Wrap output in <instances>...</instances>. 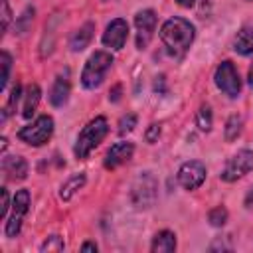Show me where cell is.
Segmentation results:
<instances>
[{
    "mask_svg": "<svg viewBox=\"0 0 253 253\" xmlns=\"http://www.w3.org/2000/svg\"><path fill=\"white\" fill-rule=\"evenodd\" d=\"M194 26L184 18H170L160 28V40L170 55L182 57L194 42Z\"/></svg>",
    "mask_w": 253,
    "mask_h": 253,
    "instance_id": "6da1fadb",
    "label": "cell"
},
{
    "mask_svg": "<svg viewBox=\"0 0 253 253\" xmlns=\"http://www.w3.org/2000/svg\"><path fill=\"white\" fill-rule=\"evenodd\" d=\"M109 132V123L105 117H95L91 119L83 128L81 132L77 134V140H75V146H73V152H75V158L77 160H85L101 142L103 138L107 136Z\"/></svg>",
    "mask_w": 253,
    "mask_h": 253,
    "instance_id": "7a4b0ae2",
    "label": "cell"
},
{
    "mask_svg": "<svg viewBox=\"0 0 253 253\" xmlns=\"http://www.w3.org/2000/svg\"><path fill=\"white\" fill-rule=\"evenodd\" d=\"M158 196V182L152 172H140L130 186V204L136 210H148Z\"/></svg>",
    "mask_w": 253,
    "mask_h": 253,
    "instance_id": "3957f363",
    "label": "cell"
},
{
    "mask_svg": "<svg viewBox=\"0 0 253 253\" xmlns=\"http://www.w3.org/2000/svg\"><path fill=\"white\" fill-rule=\"evenodd\" d=\"M111 65H113V55L109 51H95L87 59V63H85V67L81 71V85L85 89L99 87L103 83L107 71L111 69Z\"/></svg>",
    "mask_w": 253,
    "mask_h": 253,
    "instance_id": "277c9868",
    "label": "cell"
},
{
    "mask_svg": "<svg viewBox=\"0 0 253 253\" xmlns=\"http://www.w3.org/2000/svg\"><path fill=\"white\" fill-rule=\"evenodd\" d=\"M53 134V119L49 115L38 117L32 125H26L18 130V138L30 146H42L45 144Z\"/></svg>",
    "mask_w": 253,
    "mask_h": 253,
    "instance_id": "5b68a950",
    "label": "cell"
},
{
    "mask_svg": "<svg viewBox=\"0 0 253 253\" xmlns=\"http://www.w3.org/2000/svg\"><path fill=\"white\" fill-rule=\"evenodd\" d=\"M213 79H215L217 89H219V91H223L227 97H231V99H233V97H237V95H239V91H241L239 73H237L235 65H233L229 59H225V61H221V63L217 65Z\"/></svg>",
    "mask_w": 253,
    "mask_h": 253,
    "instance_id": "8992f818",
    "label": "cell"
},
{
    "mask_svg": "<svg viewBox=\"0 0 253 253\" xmlns=\"http://www.w3.org/2000/svg\"><path fill=\"white\" fill-rule=\"evenodd\" d=\"M251 170H253V152L247 150V148H243V150L235 152L227 160V164H225V168L221 170L219 176L225 182H235V180L243 178L245 174H249Z\"/></svg>",
    "mask_w": 253,
    "mask_h": 253,
    "instance_id": "52a82bcc",
    "label": "cell"
},
{
    "mask_svg": "<svg viewBox=\"0 0 253 253\" xmlns=\"http://www.w3.org/2000/svg\"><path fill=\"white\" fill-rule=\"evenodd\" d=\"M28 208H30V192L18 190L14 196V204H12V215L6 221V237H16L20 233L24 215L28 213Z\"/></svg>",
    "mask_w": 253,
    "mask_h": 253,
    "instance_id": "ba28073f",
    "label": "cell"
},
{
    "mask_svg": "<svg viewBox=\"0 0 253 253\" xmlns=\"http://www.w3.org/2000/svg\"><path fill=\"white\" fill-rule=\"evenodd\" d=\"M134 26H136V47L138 49H146L154 30H156V14L154 10H140L134 16Z\"/></svg>",
    "mask_w": 253,
    "mask_h": 253,
    "instance_id": "9c48e42d",
    "label": "cell"
},
{
    "mask_svg": "<svg viewBox=\"0 0 253 253\" xmlns=\"http://www.w3.org/2000/svg\"><path fill=\"white\" fill-rule=\"evenodd\" d=\"M204 180H206V166L200 160L184 162L178 170V182L184 190H196L204 184Z\"/></svg>",
    "mask_w": 253,
    "mask_h": 253,
    "instance_id": "30bf717a",
    "label": "cell"
},
{
    "mask_svg": "<svg viewBox=\"0 0 253 253\" xmlns=\"http://www.w3.org/2000/svg\"><path fill=\"white\" fill-rule=\"evenodd\" d=\"M126 36H128V24H126V20L115 18L107 26V30L103 34V43L107 47H111V49H123V45L126 42Z\"/></svg>",
    "mask_w": 253,
    "mask_h": 253,
    "instance_id": "8fae6325",
    "label": "cell"
},
{
    "mask_svg": "<svg viewBox=\"0 0 253 253\" xmlns=\"http://www.w3.org/2000/svg\"><path fill=\"white\" fill-rule=\"evenodd\" d=\"M132 154H134V144H132V142H117V144H113V146L107 150L103 164H105L107 170H115V168H119L121 164L128 162V160L132 158Z\"/></svg>",
    "mask_w": 253,
    "mask_h": 253,
    "instance_id": "7c38bea8",
    "label": "cell"
},
{
    "mask_svg": "<svg viewBox=\"0 0 253 253\" xmlns=\"http://www.w3.org/2000/svg\"><path fill=\"white\" fill-rule=\"evenodd\" d=\"M2 172L6 180H24L28 176V162L22 156H4L2 158Z\"/></svg>",
    "mask_w": 253,
    "mask_h": 253,
    "instance_id": "4fadbf2b",
    "label": "cell"
},
{
    "mask_svg": "<svg viewBox=\"0 0 253 253\" xmlns=\"http://www.w3.org/2000/svg\"><path fill=\"white\" fill-rule=\"evenodd\" d=\"M69 91H71V85H69V77H67V71L63 75H57L51 89H49V103L53 107H63L69 99Z\"/></svg>",
    "mask_w": 253,
    "mask_h": 253,
    "instance_id": "5bb4252c",
    "label": "cell"
},
{
    "mask_svg": "<svg viewBox=\"0 0 253 253\" xmlns=\"http://www.w3.org/2000/svg\"><path fill=\"white\" fill-rule=\"evenodd\" d=\"M93 32H95V24H93V22L83 24V26L71 36L69 47H71L73 51H83V49L89 45V42L93 40Z\"/></svg>",
    "mask_w": 253,
    "mask_h": 253,
    "instance_id": "9a60e30c",
    "label": "cell"
},
{
    "mask_svg": "<svg viewBox=\"0 0 253 253\" xmlns=\"http://www.w3.org/2000/svg\"><path fill=\"white\" fill-rule=\"evenodd\" d=\"M150 249H152V253H172L176 249V235L168 229L158 231L152 239Z\"/></svg>",
    "mask_w": 253,
    "mask_h": 253,
    "instance_id": "2e32d148",
    "label": "cell"
},
{
    "mask_svg": "<svg viewBox=\"0 0 253 253\" xmlns=\"http://www.w3.org/2000/svg\"><path fill=\"white\" fill-rule=\"evenodd\" d=\"M233 49L239 55L253 53V28H241L233 40Z\"/></svg>",
    "mask_w": 253,
    "mask_h": 253,
    "instance_id": "e0dca14e",
    "label": "cell"
},
{
    "mask_svg": "<svg viewBox=\"0 0 253 253\" xmlns=\"http://www.w3.org/2000/svg\"><path fill=\"white\" fill-rule=\"evenodd\" d=\"M40 95H42V91H40V87L36 83L28 85L26 95H24V109H22V117L24 119H30L34 115V111H36V107L40 103Z\"/></svg>",
    "mask_w": 253,
    "mask_h": 253,
    "instance_id": "ac0fdd59",
    "label": "cell"
},
{
    "mask_svg": "<svg viewBox=\"0 0 253 253\" xmlns=\"http://www.w3.org/2000/svg\"><path fill=\"white\" fill-rule=\"evenodd\" d=\"M85 186V174H75V176H71L69 180H65L63 184H61V190H59V196H61V200H71L73 198V194L77 192V190H81Z\"/></svg>",
    "mask_w": 253,
    "mask_h": 253,
    "instance_id": "d6986e66",
    "label": "cell"
},
{
    "mask_svg": "<svg viewBox=\"0 0 253 253\" xmlns=\"http://www.w3.org/2000/svg\"><path fill=\"white\" fill-rule=\"evenodd\" d=\"M241 128H243V119L241 115H231L225 123V140L231 142L235 140L239 134H241Z\"/></svg>",
    "mask_w": 253,
    "mask_h": 253,
    "instance_id": "ffe728a7",
    "label": "cell"
},
{
    "mask_svg": "<svg viewBox=\"0 0 253 253\" xmlns=\"http://www.w3.org/2000/svg\"><path fill=\"white\" fill-rule=\"evenodd\" d=\"M196 125H198V128L204 130V132L211 130L213 117H211V107H210V105H202V107H200V111H198V115H196Z\"/></svg>",
    "mask_w": 253,
    "mask_h": 253,
    "instance_id": "44dd1931",
    "label": "cell"
},
{
    "mask_svg": "<svg viewBox=\"0 0 253 253\" xmlns=\"http://www.w3.org/2000/svg\"><path fill=\"white\" fill-rule=\"evenodd\" d=\"M227 215H229L227 210H225L223 206H217V208L210 210V213H208V221H210L213 227H221V225H225Z\"/></svg>",
    "mask_w": 253,
    "mask_h": 253,
    "instance_id": "7402d4cb",
    "label": "cell"
},
{
    "mask_svg": "<svg viewBox=\"0 0 253 253\" xmlns=\"http://www.w3.org/2000/svg\"><path fill=\"white\" fill-rule=\"evenodd\" d=\"M20 95H22V85L20 83H16L14 87H12V91H10V97H8V103H6V107H4V111H2V121L16 109V105H18V99H20Z\"/></svg>",
    "mask_w": 253,
    "mask_h": 253,
    "instance_id": "603a6c76",
    "label": "cell"
},
{
    "mask_svg": "<svg viewBox=\"0 0 253 253\" xmlns=\"http://www.w3.org/2000/svg\"><path fill=\"white\" fill-rule=\"evenodd\" d=\"M0 61H2V77H0V89L6 87L8 83V77H10V67H12V57L8 51H2L0 53Z\"/></svg>",
    "mask_w": 253,
    "mask_h": 253,
    "instance_id": "cb8c5ba5",
    "label": "cell"
},
{
    "mask_svg": "<svg viewBox=\"0 0 253 253\" xmlns=\"http://www.w3.org/2000/svg\"><path fill=\"white\" fill-rule=\"evenodd\" d=\"M40 249H42L43 253H45V251H63V249H65L63 237H59V235H51V237H47V239L42 243Z\"/></svg>",
    "mask_w": 253,
    "mask_h": 253,
    "instance_id": "d4e9b609",
    "label": "cell"
},
{
    "mask_svg": "<svg viewBox=\"0 0 253 253\" xmlns=\"http://www.w3.org/2000/svg\"><path fill=\"white\" fill-rule=\"evenodd\" d=\"M136 115L134 113H126L125 117H121V121H119V134H126V132H130L134 126H136Z\"/></svg>",
    "mask_w": 253,
    "mask_h": 253,
    "instance_id": "484cf974",
    "label": "cell"
},
{
    "mask_svg": "<svg viewBox=\"0 0 253 253\" xmlns=\"http://www.w3.org/2000/svg\"><path fill=\"white\" fill-rule=\"evenodd\" d=\"M158 136H160V125L152 123V125H150L148 128H146V132H144V138H146V142L154 144V142L158 140Z\"/></svg>",
    "mask_w": 253,
    "mask_h": 253,
    "instance_id": "4316f807",
    "label": "cell"
},
{
    "mask_svg": "<svg viewBox=\"0 0 253 253\" xmlns=\"http://www.w3.org/2000/svg\"><path fill=\"white\" fill-rule=\"evenodd\" d=\"M0 10H2V32L8 30V24H10V6H8V0H2L0 2Z\"/></svg>",
    "mask_w": 253,
    "mask_h": 253,
    "instance_id": "83f0119b",
    "label": "cell"
},
{
    "mask_svg": "<svg viewBox=\"0 0 253 253\" xmlns=\"http://www.w3.org/2000/svg\"><path fill=\"white\" fill-rule=\"evenodd\" d=\"M0 194H2V206H0V217L4 219V217H6V213H8V204H10V202H8V190H6V188H2V190H0Z\"/></svg>",
    "mask_w": 253,
    "mask_h": 253,
    "instance_id": "f1b7e54d",
    "label": "cell"
},
{
    "mask_svg": "<svg viewBox=\"0 0 253 253\" xmlns=\"http://www.w3.org/2000/svg\"><path fill=\"white\" fill-rule=\"evenodd\" d=\"M154 91H156V93H164V91H166V83H164V75H160V77H156V81H154Z\"/></svg>",
    "mask_w": 253,
    "mask_h": 253,
    "instance_id": "f546056e",
    "label": "cell"
},
{
    "mask_svg": "<svg viewBox=\"0 0 253 253\" xmlns=\"http://www.w3.org/2000/svg\"><path fill=\"white\" fill-rule=\"evenodd\" d=\"M109 99H111L113 103H117V101L121 99V85H115V87L111 89V93H109Z\"/></svg>",
    "mask_w": 253,
    "mask_h": 253,
    "instance_id": "4dcf8cb0",
    "label": "cell"
},
{
    "mask_svg": "<svg viewBox=\"0 0 253 253\" xmlns=\"http://www.w3.org/2000/svg\"><path fill=\"white\" fill-rule=\"evenodd\" d=\"M81 251H97V245L91 243V241H85V243L81 245Z\"/></svg>",
    "mask_w": 253,
    "mask_h": 253,
    "instance_id": "1f68e13d",
    "label": "cell"
},
{
    "mask_svg": "<svg viewBox=\"0 0 253 253\" xmlns=\"http://www.w3.org/2000/svg\"><path fill=\"white\" fill-rule=\"evenodd\" d=\"M176 2H178L180 6H184V8H190V6H192L196 0H176Z\"/></svg>",
    "mask_w": 253,
    "mask_h": 253,
    "instance_id": "d6a6232c",
    "label": "cell"
},
{
    "mask_svg": "<svg viewBox=\"0 0 253 253\" xmlns=\"http://www.w3.org/2000/svg\"><path fill=\"white\" fill-rule=\"evenodd\" d=\"M251 200H253V188H251V192L247 194V200H245V206H251Z\"/></svg>",
    "mask_w": 253,
    "mask_h": 253,
    "instance_id": "836d02e7",
    "label": "cell"
},
{
    "mask_svg": "<svg viewBox=\"0 0 253 253\" xmlns=\"http://www.w3.org/2000/svg\"><path fill=\"white\" fill-rule=\"evenodd\" d=\"M247 79H249V85L253 87V63H251V67H249V77H247Z\"/></svg>",
    "mask_w": 253,
    "mask_h": 253,
    "instance_id": "e575fe53",
    "label": "cell"
},
{
    "mask_svg": "<svg viewBox=\"0 0 253 253\" xmlns=\"http://www.w3.org/2000/svg\"><path fill=\"white\" fill-rule=\"evenodd\" d=\"M0 142H2V146H0V148H2V152H4V150H6V144H8V140H6V138H2Z\"/></svg>",
    "mask_w": 253,
    "mask_h": 253,
    "instance_id": "d590c367",
    "label": "cell"
}]
</instances>
